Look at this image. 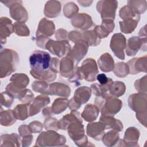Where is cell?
Masks as SVG:
<instances>
[{"label": "cell", "mask_w": 147, "mask_h": 147, "mask_svg": "<svg viewBox=\"0 0 147 147\" xmlns=\"http://www.w3.org/2000/svg\"><path fill=\"white\" fill-rule=\"evenodd\" d=\"M2 3L9 7L10 16L14 20L21 22H25L28 21V13L22 5L21 1H2Z\"/></svg>", "instance_id": "52a82bcc"}, {"label": "cell", "mask_w": 147, "mask_h": 147, "mask_svg": "<svg viewBox=\"0 0 147 147\" xmlns=\"http://www.w3.org/2000/svg\"><path fill=\"white\" fill-rule=\"evenodd\" d=\"M61 3L58 1H48L46 2L44 9V15L48 18L57 17L61 11Z\"/></svg>", "instance_id": "484cf974"}, {"label": "cell", "mask_w": 147, "mask_h": 147, "mask_svg": "<svg viewBox=\"0 0 147 147\" xmlns=\"http://www.w3.org/2000/svg\"><path fill=\"white\" fill-rule=\"evenodd\" d=\"M88 44L84 40H81L75 43V45L67 55L74 60L77 64L86 56L88 50Z\"/></svg>", "instance_id": "9a60e30c"}, {"label": "cell", "mask_w": 147, "mask_h": 147, "mask_svg": "<svg viewBox=\"0 0 147 147\" xmlns=\"http://www.w3.org/2000/svg\"><path fill=\"white\" fill-rule=\"evenodd\" d=\"M78 2L82 6L87 7L91 5V4L93 2V1H78Z\"/></svg>", "instance_id": "94428289"}, {"label": "cell", "mask_w": 147, "mask_h": 147, "mask_svg": "<svg viewBox=\"0 0 147 147\" xmlns=\"http://www.w3.org/2000/svg\"><path fill=\"white\" fill-rule=\"evenodd\" d=\"M14 32V25L6 17L0 18V41L1 44H6L7 38Z\"/></svg>", "instance_id": "d6986e66"}, {"label": "cell", "mask_w": 147, "mask_h": 147, "mask_svg": "<svg viewBox=\"0 0 147 147\" xmlns=\"http://www.w3.org/2000/svg\"><path fill=\"white\" fill-rule=\"evenodd\" d=\"M48 82L43 80L34 81L32 84V89L36 92H39L41 94L48 95V90L49 88Z\"/></svg>", "instance_id": "ee69618b"}, {"label": "cell", "mask_w": 147, "mask_h": 147, "mask_svg": "<svg viewBox=\"0 0 147 147\" xmlns=\"http://www.w3.org/2000/svg\"><path fill=\"white\" fill-rule=\"evenodd\" d=\"M14 32L19 36H28L30 30L24 22H16L14 24Z\"/></svg>", "instance_id": "f6af8a7d"}, {"label": "cell", "mask_w": 147, "mask_h": 147, "mask_svg": "<svg viewBox=\"0 0 147 147\" xmlns=\"http://www.w3.org/2000/svg\"><path fill=\"white\" fill-rule=\"evenodd\" d=\"M79 11V7L75 3L69 2L63 7L64 15L68 18H72Z\"/></svg>", "instance_id": "7bdbcfd3"}, {"label": "cell", "mask_w": 147, "mask_h": 147, "mask_svg": "<svg viewBox=\"0 0 147 147\" xmlns=\"http://www.w3.org/2000/svg\"><path fill=\"white\" fill-rule=\"evenodd\" d=\"M126 53L127 56H133L136 55L140 49L146 50V37L134 36L130 38L126 45Z\"/></svg>", "instance_id": "5bb4252c"}, {"label": "cell", "mask_w": 147, "mask_h": 147, "mask_svg": "<svg viewBox=\"0 0 147 147\" xmlns=\"http://www.w3.org/2000/svg\"><path fill=\"white\" fill-rule=\"evenodd\" d=\"M77 64L74 60L67 56L62 58L60 61L59 65L60 75L63 77L68 79L69 81L71 82L76 73Z\"/></svg>", "instance_id": "8fae6325"}, {"label": "cell", "mask_w": 147, "mask_h": 147, "mask_svg": "<svg viewBox=\"0 0 147 147\" xmlns=\"http://www.w3.org/2000/svg\"><path fill=\"white\" fill-rule=\"evenodd\" d=\"M127 5L138 14H143L146 9V1H127Z\"/></svg>", "instance_id": "b9f144b4"}, {"label": "cell", "mask_w": 147, "mask_h": 147, "mask_svg": "<svg viewBox=\"0 0 147 147\" xmlns=\"http://www.w3.org/2000/svg\"><path fill=\"white\" fill-rule=\"evenodd\" d=\"M127 64L130 74L136 75L141 72H146V56L131 59L127 62Z\"/></svg>", "instance_id": "ffe728a7"}, {"label": "cell", "mask_w": 147, "mask_h": 147, "mask_svg": "<svg viewBox=\"0 0 147 147\" xmlns=\"http://www.w3.org/2000/svg\"><path fill=\"white\" fill-rule=\"evenodd\" d=\"M114 28L115 24L113 20L106 19L102 20L101 25L96 26L94 28V30L101 39L107 37L109 34L113 31Z\"/></svg>", "instance_id": "cb8c5ba5"}, {"label": "cell", "mask_w": 147, "mask_h": 147, "mask_svg": "<svg viewBox=\"0 0 147 147\" xmlns=\"http://www.w3.org/2000/svg\"><path fill=\"white\" fill-rule=\"evenodd\" d=\"M146 26H144L143 28H142L140 32H139V36H141V37H146Z\"/></svg>", "instance_id": "6125c7cd"}, {"label": "cell", "mask_w": 147, "mask_h": 147, "mask_svg": "<svg viewBox=\"0 0 147 147\" xmlns=\"http://www.w3.org/2000/svg\"><path fill=\"white\" fill-rule=\"evenodd\" d=\"M49 40L48 37L45 36L36 37V44L38 47L45 49V45Z\"/></svg>", "instance_id": "db71d44e"}, {"label": "cell", "mask_w": 147, "mask_h": 147, "mask_svg": "<svg viewBox=\"0 0 147 147\" xmlns=\"http://www.w3.org/2000/svg\"><path fill=\"white\" fill-rule=\"evenodd\" d=\"M119 140L118 131L114 130H110L106 134H104L102 138L103 143L107 146L117 145V144H118Z\"/></svg>", "instance_id": "836d02e7"}, {"label": "cell", "mask_w": 147, "mask_h": 147, "mask_svg": "<svg viewBox=\"0 0 147 147\" xmlns=\"http://www.w3.org/2000/svg\"><path fill=\"white\" fill-rule=\"evenodd\" d=\"M71 94L70 87L64 83L55 82L49 85L48 95H57L63 98H68Z\"/></svg>", "instance_id": "44dd1931"}, {"label": "cell", "mask_w": 147, "mask_h": 147, "mask_svg": "<svg viewBox=\"0 0 147 147\" xmlns=\"http://www.w3.org/2000/svg\"><path fill=\"white\" fill-rule=\"evenodd\" d=\"M68 33L63 29H59L55 33V37L57 40H67Z\"/></svg>", "instance_id": "f5cc1de1"}, {"label": "cell", "mask_w": 147, "mask_h": 147, "mask_svg": "<svg viewBox=\"0 0 147 147\" xmlns=\"http://www.w3.org/2000/svg\"><path fill=\"white\" fill-rule=\"evenodd\" d=\"M125 91L126 86L121 81L113 82L109 89L110 95L115 97H119L125 94Z\"/></svg>", "instance_id": "8d00e7d4"}, {"label": "cell", "mask_w": 147, "mask_h": 147, "mask_svg": "<svg viewBox=\"0 0 147 147\" xmlns=\"http://www.w3.org/2000/svg\"><path fill=\"white\" fill-rule=\"evenodd\" d=\"M117 7L118 1L112 0L99 1L96 5V9L102 20L109 19L113 21L115 18Z\"/></svg>", "instance_id": "ba28073f"}, {"label": "cell", "mask_w": 147, "mask_h": 147, "mask_svg": "<svg viewBox=\"0 0 147 147\" xmlns=\"http://www.w3.org/2000/svg\"><path fill=\"white\" fill-rule=\"evenodd\" d=\"M82 40L85 41L89 46L92 47L98 45L101 41V39L98 37L94 30H86L83 32Z\"/></svg>", "instance_id": "d590c367"}, {"label": "cell", "mask_w": 147, "mask_h": 147, "mask_svg": "<svg viewBox=\"0 0 147 147\" xmlns=\"http://www.w3.org/2000/svg\"><path fill=\"white\" fill-rule=\"evenodd\" d=\"M94 103L100 110L101 115H103L114 117L122 107V100L111 95L107 97L96 96Z\"/></svg>", "instance_id": "3957f363"}, {"label": "cell", "mask_w": 147, "mask_h": 147, "mask_svg": "<svg viewBox=\"0 0 147 147\" xmlns=\"http://www.w3.org/2000/svg\"><path fill=\"white\" fill-rule=\"evenodd\" d=\"M52 57L49 53L35 51L29 57L30 75L35 79L51 82L57 78V73L51 69Z\"/></svg>", "instance_id": "6da1fadb"}, {"label": "cell", "mask_w": 147, "mask_h": 147, "mask_svg": "<svg viewBox=\"0 0 147 147\" xmlns=\"http://www.w3.org/2000/svg\"><path fill=\"white\" fill-rule=\"evenodd\" d=\"M119 16L123 21L132 18L140 20V15L136 13L128 5H125L120 9L119 11Z\"/></svg>", "instance_id": "ab89813d"}, {"label": "cell", "mask_w": 147, "mask_h": 147, "mask_svg": "<svg viewBox=\"0 0 147 147\" xmlns=\"http://www.w3.org/2000/svg\"><path fill=\"white\" fill-rule=\"evenodd\" d=\"M55 32V25L53 21L45 18H42L38 24L36 36H45L49 37L52 36Z\"/></svg>", "instance_id": "ac0fdd59"}, {"label": "cell", "mask_w": 147, "mask_h": 147, "mask_svg": "<svg viewBox=\"0 0 147 147\" xmlns=\"http://www.w3.org/2000/svg\"><path fill=\"white\" fill-rule=\"evenodd\" d=\"M29 109V104L24 103L17 105L13 110V111L14 115L17 119L24 121L30 117Z\"/></svg>", "instance_id": "d6a6232c"}, {"label": "cell", "mask_w": 147, "mask_h": 147, "mask_svg": "<svg viewBox=\"0 0 147 147\" xmlns=\"http://www.w3.org/2000/svg\"><path fill=\"white\" fill-rule=\"evenodd\" d=\"M99 121L105 125L106 129H112L117 131H121L123 130L122 123L113 116L101 115Z\"/></svg>", "instance_id": "4316f807"}, {"label": "cell", "mask_w": 147, "mask_h": 147, "mask_svg": "<svg viewBox=\"0 0 147 147\" xmlns=\"http://www.w3.org/2000/svg\"><path fill=\"white\" fill-rule=\"evenodd\" d=\"M67 130L69 137L79 146H88L87 137L84 134V125L82 119L76 120L71 123L67 127Z\"/></svg>", "instance_id": "5b68a950"}, {"label": "cell", "mask_w": 147, "mask_h": 147, "mask_svg": "<svg viewBox=\"0 0 147 147\" xmlns=\"http://www.w3.org/2000/svg\"><path fill=\"white\" fill-rule=\"evenodd\" d=\"M42 115L45 117H51L53 113L51 107H46L42 110Z\"/></svg>", "instance_id": "91938a15"}, {"label": "cell", "mask_w": 147, "mask_h": 147, "mask_svg": "<svg viewBox=\"0 0 147 147\" xmlns=\"http://www.w3.org/2000/svg\"><path fill=\"white\" fill-rule=\"evenodd\" d=\"M136 118L138 121L146 127V112L136 113Z\"/></svg>", "instance_id": "6f0895ef"}, {"label": "cell", "mask_w": 147, "mask_h": 147, "mask_svg": "<svg viewBox=\"0 0 147 147\" xmlns=\"http://www.w3.org/2000/svg\"><path fill=\"white\" fill-rule=\"evenodd\" d=\"M44 126L47 130H58L59 129L58 127V121L57 119L51 117L45 118L44 122Z\"/></svg>", "instance_id": "c3c4849f"}, {"label": "cell", "mask_w": 147, "mask_h": 147, "mask_svg": "<svg viewBox=\"0 0 147 147\" xmlns=\"http://www.w3.org/2000/svg\"><path fill=\"white\" fill-rule=\"evenodd\" d=\"M140 20L136 19H128L119 21V24L121 31L126 34L131 33L136 28Z\"/></svg>", "instance_id": "74e56055"}, {"label": "cell", "mask_w": 147, "mask_h": 147, "mask_svg": "<svg viewBox=\"0 0 147 147\" xmlns=\"http://www.w3.org/2000/svg\"><path fill=\"white\" fill-rule=\"evenodd\" d=\"M20 137L16 133L2 134L0 146H20L21 142Z\"/></svg>", "instance_id": "f1b7e54d"}, {"label": "cell", "mask_w": 147, "mask_h": 147, "mask_svg": "<svg viewBox=\"0 0 147 147\" xmlns=\"http://www.w3.org/2000/svg\"><path fill=\"white\" fill-rule=\"evenodd\" d=\"M79 67L83 79L90 82H93L96 80L99 71L96 63L94 59H86Z\"/></svg>", "instance_id": "30bf717a"}, {"label": "cell", "mask_w": 147, "mask_h": 147, "mask_svg": "<svg viewBox=\"0 0 147 147\" xmlns=\"http://www.w3.org/2000/svg\"><path fill=\"white\" fill-rule=\"evenodd\" d=\"M65 137L59 134L53 130H49L40 133L35 146H61L65 145Z\"/></svg>", "instance_id": "277c9868"}, {"label": "cell", "mask_w": 147, "mask_h": 147, "mask_svg": "<svg viewBox=\"0 0 147 147\" xmlns=\"http://www.w3.org/2000/svg\"><path fill=\"white\" fill-rule=\"evenodd\" d=\"M113 82V80L111 78H109L108 82L105 84L101 85L98 83H94L91 85V92L96 96H109L110 95L109 92V89Z\"/></svg>", "instance_id": "1f68e13d"}, {"label": "cell", "mask_w": 147, "mask_h": 147, "mask_svg": "<svg viewBox=\"0 0 147 147\" xmlns=\"http://www.w3.org/2000/svg\"><path fill=\"white\" fill-rule=\"evenodd\" d=\"M68 38L69 40L75 43L76 42L82 40V33H80V32L79 31L72 30L68 33Z\"/></svg>", "instance_id": "816d5d0a"}, {"label": "cell", "mask_w": 147, "mask_h": 147, "mask_svg": "<svg viewBox=\"0 0 147 147\" xmlns=\"http://www.w3.org/2000/svg\"><path fill=\"white\" fill-rule=\"evenodd\" d=\"M79 119H81L80 113L76 110H71L69 114L65 115L58 121V127L59 129L65 130L71 123Z\"/></svg>", "instance_id": "f546056e"}, {"label": "cell", "mask_w": 147, "mask_h": 147, "mask_svg": "<svg viewBox=\"0 0 147 147\" xmlns=\"http://www.w3.org/2000/svg\"><path fill=\"white\" fill-rule=\"evenodd\" d=\"M126 45V39L122 33H115L113 35L110 43V47L118 59L124 60L125 58V49Z\"/></svg>", "instance_id": "7c38bea8"}, {"label": "cell", "mask_w": 147, "mask_h": 147, "mask_svg": "<svg viewBox=\"0 0 147 147\" xmlns=\"http://www.w3.org/2000/svg\"><path fill=\"white\" fill-rule=\"evenodd\" d=\"M72 25L82 30H86L94 25L92 18L85 13H78L71 19Z\"/></svg>", "instance_id": "2e32d148"}, {"label": "cell", "mask_w": 147, "mask_h": 147, "mask_svg": "<svg viewBox=\"0 0 147 147\" xmlns=\"http://www.w3.org/2000/svg\"><path fill=\"white\" fill-rule=\"evenodd\" d=\"M69 100L65 98H59L55 99L52 105V110L53 114H59L64 111L68 107Z\"/></svg>", "instance_id": "f35d334b"}, {"label": "cell", "mask_w": 147, "mask_h": 147, "mask_svg": "<svg viewBox=\"0 0 147 147\" xmlns=\"http://www.w3.org/2000/svg\"><path fill=\"white\" fill-rule=\"evenodd\" d=\"M134 87L137 91L140 93L146 94V76L137 80L134 83Z\"/></svg>", "instance_id": "681fc988"}, {"label": "cell", "mask_w": 147, "mask_h": 147, "mask_svg": "<svg viewBox=\"0 0 147 147\" xmlns=\"http://www.w3.org/2000/svg\"><path fill=\"white\" fill-rule=\"evenodd\" d=\"M106 129L105 125L100 121L90 123L87 126V135L96 141L102 140Z\"/></svg>", "instance_id": "603a6c76"}, {"label": "cell", "mask_w": 147, "mask_h": 147, "mask_svg": "<svg viewBox=\"0 0 147 147\" xmlns=\"http://www.w3.org/2000/svg\"><path fill=\"white\" fill-rule=\"evenodd\" d=\"M99 113V108L95 105L88 104L87 105L83 112L81 117L87 122H91L96 120Z\"/></svg>", "instance_id": "4dcf8cb0"}, {"label": "cell", "mask_w": 147, "mask_h": 147, "mask_svg": "<svg viewBox=\"0 0 147 147\" xmlns=\"http://www.w3.org/2000/svg\"><path fill=\"white\" fill-rule=\"evenodd\" d=\"M14 96L7 92V91L2 92L1 94V105L6 107H10L11 106L14 99Z\"/></svg>", "instance_id": "7dc6e473"}, {"label": "cell", "mask_w": 147, "mask_h": 147, "mask_svg": "<svg viewBox=\"0 0 147 147\" xmlns=\"http://www.w3.org/2000/svg\"><path fill=\"white\" fill-rule=\"evenodd\" d=\"M140 135V131L135 127H128L125 131L123 140L120 139L119 142L121 143L120 146H137V142Z\"/></svg>", "instance_id": "e0dca14e"}, {"label": "cell", "mask_w": 147, "mask_h": 147, "mask_svg": "<svg viewBox=\"0 0 147 147\" xmlns=\"http://www.w3.org/2000/svg\"><path fill=\"white\" fill-rule=\"evenodd\" d=\"M109 78H107L106 75L104 74H98L96 76V79L101 85H103L106 84L109 81Z\"/></svg>", "instance_id": "680465c9"}, {"label": "cell", "mask_w": 147, "mask_h": 147, "mask_svg": "<svg viewBox=\"0 0 147 147\" xmlns=\"http://www.w3.org/2000/svg\"><path fill=\"white\" fill-rule=\"evenodd\" d=\"M99 68L104 72H109L113 71L115 66L114 59L109 53H105L98 60Z\"/></svg>", "instance_id": "83f0119b"}, {"label": "cell", "mask_w": 147, "mask_h": 147, "mask_svg": "<svg viewBox=\"0 0 147 147\" xmlns=\"http://www.w3.org/2000/svg\"><path fill=\"white\" fill-rule=\"evenodd\" d=\"M9 83L6 87V91L11 94L14 98H18L20 93L29 83V78L25 74H14L10 79Z\"/></svg>", "instance_id": "8992f818"}, {"label": "cell", "mask_w": 147, "mask_h": 147, "mask_svg": "<svg viewBox=\"0 0 147 147\" xmlns=\"http://www.w3.org/2000/svg\"><path fill=\"white\" fill-rule=\"evenodd\" d=\"M17 99L22 103L29 104L34 99V94L29 89L25 88L20 93Z\"/></svg>", "instance_id": "bcb514c9"}, {"label": "cell", "mask_w": 147, "mask_h": 147, "mask_svg": "<svg viewBox=\"0 0 147 147\" xmlns=\"http://www.w3.org/2000/svg\"><path fill=\"white\" fill-rule=\"evenodd\" d=\"M18 132L20 134V136L21 137H24L25 136L28 135L29 134H31V131H30L28 126L26 125H21L19 127H18Z\"/></svg>", "instance_id": "11a10c76"}, {"label": "cell", "mask_w": 147, "mask_h": 147, "mask_svg": "<svg viewBox=\"0 0 147 147\" xmlns=\"http://www.w3.org/2000/svg\"><path fill=\"white\" fill-rule=\"evenodd\" d=\"M45 49L52 54L59 57L67 56L71 49V45L67 40L55 41L49 39L45 45Z\"/></svg>", "instance_id": "9c48e42d"}, {"label": "cell", "mask_w": 147, "mask_h": 147, "mask_svg": "<svg viewBox=\"0 0 147 147\" xmlns=\"http://www.w3.org/2000/svg\"><path fill=\"white\" fill-rule=\"evenodd\" d=\"M1 119L0 123L3 126H9L13 125L17 119L14 115L12 110H3L2 107L1 108Z\"/></svg>", "instance_id": "e575fe53"}, {"label": "cell", "mask_w": 147, "mask_h": 147, "mask_svg": "<svg viewBox=\"0 0 147 147\" xmlns=\"http://www.w3.org/2000/svg\"><path fill=\"white\" fill-rule=\"evenodd\" d=\"M128 105L136 113L146 112V94L139 92L130 95Z\"/></svg>", "instance_id": "4fadbf2b"}, {"label": "cell", "mask_w": 147, "mask_h": 147, "mask_svg": "<svg viewBox=\"0 0 147 147\" xmlns=\"http://www.w3.org/2000/svg\"><path fill=\"white\" fill-rule=\"evenodd\" d=\"M33 140V137L31 134H29L28 135L22 137V140L21 141L22 146H29L31 144Z\"/></svg>", "instance_id": "9f6ffc18"}, {"label": "cell", "mask_w": 147, "mask_h": 147, "mask_svg": "<svg viewBox=\"0 0 147 147\" xmlns=\"http://www.w3.org/2000/svg\"><path fill=\"white\" fill-rule=\"evenodd\" d=\"M28 126L32 133H40L44 127L42 123L37 121L31 122Z\"/></svg>", "instance_id": "f907efd6"}, {"label": "cell", "mask_w": 147, "mask_h": 147, "mask_svg": "<svg viewBox=\"0 0 147 147\" xmlns=\"http://www.w3.org/2000/svg\"><path fill=\"white\" fill-rule=\"evenodd\" d=\"M91 95V88L87 86H82L75 90L72 99L77 104L81 106L82 104L86 103L89 100Z\"/></svg>", "instance_id": "d4e9b609"}, {"label": "cell", "mask_w": 147, "mask_h": 147, "mask_svg": "<svg viewBox=\"0 0 147 147\" xmlns=\"http://www.w3.org/2000/svg\"><path fill=\"white\" fill-rule=\"evenodd\" d=\"M19 63L18 53L13 49H2L0 55V77L4 78L14 72Z\"/></svg>", "instance_id": "7a4b0ae2"}, {"label": "cell", "mask_w": 147, "mask_h": 147, "mask_svg": "<svg viewBox=\"0 0 147 147\" xmlns=\"http://www.w3.org/2000/svg\"><path fill=\"white\" fill-rule=\"evenodd\" d=\"M113 72L117 77L124 78L130 74L129 67L127 63L124 62H118L115 64Z\"/></svg>", "instance_id": "60d3db41"}, {"label": "cell", "mask_w": 147, "mask_h": 147, "mask_svg": "<svg viewBox=\"0 0 147 147\" xmlns=\"http://www.w3.org/2000/svg\"><path fill=\"white\" fill-rule=\"evenodd\" d=\"M50 103V99L47 95H40L34 98L30 105V117L39 113L43 107Z\"/></svg>", "instance_id": "7402d4cb"}]
</instances>
